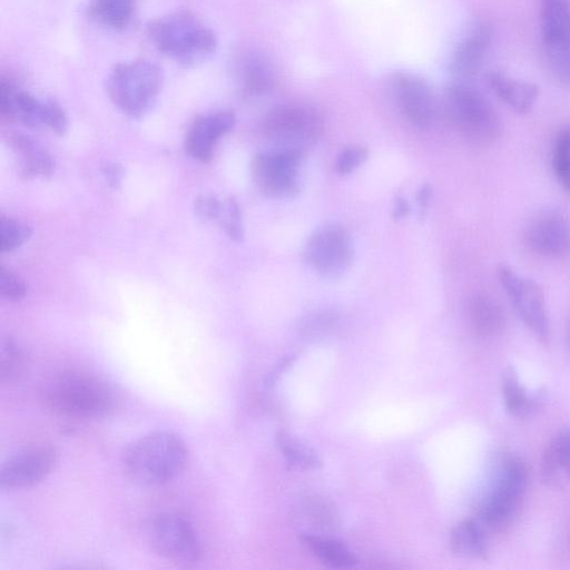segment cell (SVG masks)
<instances>
[{
  "label": "cell",
  "instance_id": "6da1fadb",
  "mask_svg": "<svg viewBox=\"0 0 570 570\" xmlns=\"http://www.w3.org/2000/svg\"><path fill=\"white\" fill-rule=\"evenodd\" d=\"M46 406L71 419L91 420L112 413L118 395L105 379L86 371H63L50 379L42 392Z\"/></svg>",
  "mask_w": 570,
  "mask_h": 570
},
{
  "label": "cell",
  "instance_id": "7a4b0ae2",
  "mask_svg": "<svg viewBox=\"0 0 570 570\" xmlns=\"http://www.w3.org/2000/svg\"><path fill=\"white\" fill-rule=\"evenodd\" d=\"M187 458V446L179 435L158 430L128 444L122 453V466L135 483L156 487L176 478L185 468Z\"/></svg>",
  "mask_w": 570,
  "mask_h": 570
},
{
  "label": "cell",
  "instance_id": "3957f363",
  "mask_svg": "<svg viewBox=\"0 0 570 570\" xmlns=\"http://www.w3.org/2000/svg\"><path fill=\"white\" fill-rule=\"evenodd\" d=\"M150 42L173 60L190 66L207 60L216 50L215 33L189 11H174L149 21Z\"/></svg>",
  "mask_w": 570,
  "mask_h": 570
},
{
  "label": "cell",
  "instance_id": "277c9868",
  "mask_svg": "<svg viewBox=\"0 0 570 570\" xmlns=\"http://www.w3.org/2000/svg\"><path fill=\"white\" fill-rule=\"evenodd\" d=\"M161 85L163 72L159 66L149 60L136 59L114 66L106 79V91L122 114L140 118L156 102Z\"/></svg>",
  "mask_w": 570,
  "mask_h": 570
},
{
  "label": "cell",
  "instance_id": "5b68a950",
  "mask_svg": "<svg viewBox=\"0 0 570 570\" xmlns=\"http://www.w3.org/2000/svg\"><path fill=\"white\" fill-rule=\"evenodd\" d=\"M528 480V468L520 456L505 454L501 459L494 484L482 501L476 518L487 532H503L514 522Z\"/></svg>",
  "mask_w": 570,
  "mask_h": 570
},
{
  "label": "cell",
  "instance_id": "8992f818",
  "mask_svg": "<svg viewBox=\"0 0 570 570\" xmlns=\"http://www.w3.org/2000/svg\"><path fill=\"white\" fill-rule=\"evenodd\" d=\"M444 105L451 121L476 144H491L502 134V122L490 101L475 88L455 83L446 89Z\"/></svg>",
  "mask_w": 570,
  "mask_h": 570
},
{
  "label": "cell",
  "instance_id": "52a82bcc",
  "mask_svg": "<svg viewBox=\"0 0 570 570\" xmlns=\"http://www.w3.org/2000/svg\"><path fill=\"white\" fill-rule=\"evenodd\" d=\"M148 543L157 556L176 564H194L202 554L200 541L191 522L176 512L160 513L151 520Z\"/></svg>",
  "mask_w": 570,
  "mask_h": 570
},
{
  "label": "cell",
  "instance_id": "ba28073f",
  "mask_svg": "<svg viewBox=\"0 0 570 570\" xmlns=\"http://www.w3.org/2000/svg\"><path fill=\"white\" fill-rule=\"evenodd\" d=\"M500 283L523 323L542 342L550 336V323L540 285L507 265L498 268Z\"/></svg>",
  "mask_w": 570,
  "mask_h": 570
},
{
  "label": "cell",
  "instance_id": "9c48e42d",
  "mask_svg": "<svg viewBox=\"0 0 570 570\" xmlns=\"http://www.w3.org/2000/svg\"><path fill=\"white\" fill-rule=\"evenodd\" d=\"M303 158L299 148L258 154L252 161V176L265 195L277 198L292 197L298 191L297 169Z\"/></svg>",
  "mask_w": 570,
  "mask_h": 570
},
{
  "label": "cell",
  "instance_id": "30bf717a",
  "mask_svg": "<svg viewBox=\"0 0 570 570\" xmlns=\"http://www.w3.org/2000/svg\"><path fill=\"white\" fill-rule=\"evenodd\" d=\"M58 454L45 442H36L12 453L1 465L0 483L4 490L31 488L53 470Z\"/></svg>",
  "mask_w": 570,
  "mask_h": 570
},
{
  "label": "cell",
  "instance_id": "8fae6325",
  "mask_svg": "<svg viewBox=\"0 0 570 570\" xmlns=\"http://www.w3.org/2000/svg\"><path fill=\"white\" fill-rule=\"evenodd\" d=\"M304 255L308 265L318 273L336 276L347 269L352 262L350 235L340 225H323L308 238Z\"/></svg>",
  "mask_w": 570,
  "mask_h": 570
},
{
  "label": "cell",
  "instance_id": "7c38bea8",
  "mask_svg": "<svg viewBox=\"0 0 570 570\" xmlns=\"http://www.w3.org/2000/svg\"><path fill=\"white\" fill-rule=\"evenodd\" d=\"M320 130L318 116L302 106L277 107L263 121V131L267 138L278 144L292 145V148H299L297 145L315 139Z\"/></svg>",
  "mask_w": 570,
  "mask_h": 570
},
{
  "label": "cell",
  "instance_id": "4fadbf2b",
  "mask_svg": "<svg viewBox=\"0 0 570 570\" xmlns=\"http://www.w3.org/2000/svg\"><path fill=\"white\" fill-rule=\"evenodd\" d=\"M524 240L532 252L560 258L570 253V225L560 213H540L528 223Z\"/></svg>",
  "mask_w": 570,
  "mask_h": 570
},
{
  "label": "cell",
  "instance_id": "5bb4252c",
  "mask_svg": "<svg viewBox=\"0 0 570 570\" xmlns=\"http://www.w3.org/2000/svg\"><path fill=\"white\" fill-rule=\"evenodd\" d=\"M234 124L235 116L229 110H218L199 116L186 134V151L202 163L210 161L216 142L234 127Z\"/></svg>",
  "mask_w": 570,
  "mask_h": 570
},
{
  "label": "cell",
  "instance_id": "9a60e30c",
  "mask_svg": "<svg viewBox=\"0 0 570 570\" xmlns=\"http://www.w3.org/2000/svg\"><path fill=\"white\" fill-rule=\"evenodd\" d=\"M394 91L405 117L413 125L426 126L432 117L433 101L426 82L416 75L402 72L394 79Z\"/></svg>",
  "mask_w": 570,
  "mask_h": 570
},
{
  "label": "cell",
  "instance_id": "2e32d148",
  "mask_svg": "<svg viewBox=\"0 0 570 570\" xmlns=\"http://www.w3.org/2000/svg\"><path fill=\"white\" fill-rule=\"evenodd\" d=\"M490 40L489 26L484 23L475 26L458 45L451 61L452 72L461 79L475 76L483 63Z\"/></svg>",
  "mask_w": 570,
  "mask_h": 570
},
{
  "label": "cell",
  "instance_id": "e0dca14e",
  "mask_svg": "<svg viewBox=\"0 0 570 570\" xmlns=\"http://www.w3.org/2000/svg\"><path fill=\"white\" fill-rule=\"evenodd\" d=\"M540 473L551 488L570 484V429L560 431L549 441L541 456Z\"/></svg>",
  "mask_w": 570,
  "mask_h": 570
},
{
  "label": "cell",
  "instance_id": "ac0fdd59",
  "mask_svg": "<svg viewBox=\"0 0 570 570\" xmlns=\"http://www.w3.org/2000/svg\"><path fill=\"white\" fill-rule=\"evenodd\" d=\"M9 145L19 158L20 175L24 179L50 177L55 173V159L30 136L12 132L9 136Z\"/></svg>",
  "mask_w": 570,
  "mask_h": 570
},
{
  "label": "cell",
  "instance_id": "d6986e66",
  "mask_svg": "<svg viewBox=\"0 0 570 570\" xmlns=\"http://www.w3.org/2000/svg\"><path fill=\"white\" fill-rule=\"evenodd\" d=\"M488 82L493 92L519 114L528 112L539 96L535 83L520 81L502 72L489 73Z\"/></svg>",
  "mask_w": 570,
  "mask_h": 570
},
{
  "label": "cell",
  "instance_id": "ffe728a7",
  "mask_svg": "<svg viewBox=\"0 0 570 570\" xmlns=\"http://www.w3.org/2000/svg\"><path fill=\"white\" fill-rule=\"evenodd\" d=\"M236 77L247 95H262L273 85V71L269 63L259 55L247 52L236 60Z\"/></svg>",
  "mask_w": 570,
  "mask_h": 570
},
{
  "label": "cell",
  "instance_id": "44dd1931",
  "mask_svg": "<svg viewBox=\"0 0 570 570\" xmlns=\"http://www.w3.org/2000/svg\"><path fill=\"white\" fill-rule=\"evenodd\" d=\"M466 315L472 330L480 336L497 335L504 327L500 305L485 295H475L469 301Z\"/></svg>",
  "mask_w": 570,
  "mask_h": 570
},
{
  "label": "cell",
  "instance_id": "7402d4cb",
  "mask_svg": "<svg viewBox=\"0 0 570 570\" xmlns=\"http://www.w3.org/2000/svg\"><path fill=\"white\" fill-rule=\"evenodd\" d=\"M487 531L478 519L459 522L451 532L450 549L462 558H483L487 553Z\"/></svg>",
  "mask_w": 570,
  "mask_h": 570
},
{
  "label": "cell",
  "instance_id": "603a6c76",
  "mask_svg": "<svg viewBox=\"0 0 570 570\" xmlns=\"http://www.w3.org/2000/svg\"><path fill=\"white\" fill-rule=\"evenodd\" d=\"M543 43L570 40V0H541Z\"/></svg>",
  "mask_w": 570,
  "mask_h": 570
},
{
  "label": "cell",
  "instance_id": "cb8c5ba5",
  "mask_svg": "<svg viewBox=\"0 0 570 570\" xmlns=\"http://www.w3.org/2000/svg\"><path fill=\"white\" fill-rule=\"evenodd\" d=\"M302 543L316 559L331 568H351L357 563L348 548L335 539L304 535Z\"/></svg>",
  "mask_w": 570,
  "mask_h": 570
},
{
  "label": "cell",
  "instance_id": "d4e9b609",
  "mask_svg": "<svg viewBox=\"0 0 570 570\" xmlns=\"http://www.w3.org/2000/svg\"><path fill=\"white\" fill-rule=\"evenodd\" d=\"M501 390L507 411L515 417L529 416L539 405V400L527 393L512 367L504 370Z\"/></svg>",
  "mask_w": 570,
  "mask_h": 570
},
{
  "label": "cell",
  "instance_id": "484cf974",
  "mask_svg": "<svg viewBox=\"0 0 570 570\" xmlns=\"http://www.w3.org/2000/svg\"><path fill=\"white\" fill-rule=\"evenodd\" d=\"M135 0H92L91 16L101 24L120 30L126 28L134 16Z\"/></svg>",
  "mask_w": 570,
  "mask_h": 570
},
{
  "label": "cell",
  "instance_id": "4316f807",
  "mask_svg": "<svg viewBox=\"0 0 570 570\" xmlns=\"http://www.w3.org/2000/svg\"><path fill=\"white\" fill-rule=\"evenodd\" d=\"M544 60L552 79L570 88V40L544 43Z\"/></svg>",
  "mask_w": 570,
  "mask_h": 570
},
{
  "label": "cell",
  "instance_id": "83f0119b",
  "mask_svg": "<svg viewBox=\"0 0 570 570\" xmlns=\"http://www.w3.org/2000/svg\"><path fill=\"white\" fill-rule=\"evenodd\" d=\"M26 368V355L19 344L11 337L1 341L0 381L2 384L17 382Z\"/></svg>",
  "mask_w": 570,
  "mask_h": 570
},
{
  "label": "cell",
  "instance_id": "f1b7e54d",
  "mask_svg": "<svg viewBox=\"0 0 570 570\" xmlns=\"http://www.w3.org/2000/svg\"><path fill=\"white\" fill-rule=\"evenodd\" d=\"M276 443L287 461L296 466L314 469L321 464L312 449L284 431L277 433Z\"/></svg>",
  "mask_w": 570,
  "mask_h": 570
},
{
  "label": "cell",
  "instance_id": "f546056e",
  "mask_svg": "<svg viewBox=\"0 0 570 570\" xmlns=\"http://www.w3.org/2000/svg\"><path fill=\"white\" fill-rule=\"evenodd\" d=\"M553 170L560 185L570 191V126L562 128L556 138Z\"/></svg>",
  "mask_w": 570,
  "mask_h": 570
},
{
  "label": "cell",
  "instance_id": "4dcf8cb0",
  "mask_svg": "<svg viewBox=\"0 0 570 570\" xmlns=\"http://www.w3.org/2000/svg\"><path fill=\"white\" fill-rule=\"evenodd\" d=\"M0 235L1 252L7 253L14 250L27 242L31 235V229L27 224L20 220L2 216L0 223Z\"/></svg>",
  "mask_w": 570,
  "mask_h": 570
},
{
  "label": "cell",
  "instance_id": "1f68e13d",
  "mask_svg": "<svg viewBox=\"0 0 570 570\" xmlns=\"http://www.w3.org/2000/svg\"><path fill=\"white\" fill-rule=\"evenodd\" d=\"M219 219L224 232L230 239L234 242L243 240L244 232L242 226L240 209L234 198L226 199Z\"/></svg>",
  "mask_w": 570,
  "mask_h": 570
},
{
  "label": "cell",
  "instance_id": "d6a6232c",
  "mask_svg": "<svg viewBox=\"0 0 570 570\" xmlns=\"http://www.w3.org/2000/svg\"><path fill=\"white\" fill-rule=\"evenodd\" d=\"M0 293L9 302H17L24 297L27 286L24 282L13 272L0 268Z\"/></svg>",
  "mask_w": 570,
  "mask_h": 570
},
{
  "label": "cell",
  "instance_id": "836d02e7",
  "mask_svg": "<svg viewBox=\"0 0 570 570\" xmlns=\"http://www.w3.org/2000/svg\"><path fill=\"white\" fill-rule=\"evenodd\" d=\"M224 203L210 194H202L194 200L195 214L203 220L218 219L222 215Z\"/></svg>",
  "mask_w": 570,
  "mask_h": 570
},
{
  "label": "cell",
  "instance_id": "e575fe53",
  "mask_svg": "<svg viewBox=\"0 0 570 570\" xmlns=\"http://www.w3.org/2000/svg\"><path fill=\"white\" fill-rule=\"evenodd\" d=\"M367 157V151L361 147H351L341 153L336 161V170L341 175L352 173Z\"/></svg>",
  "mask_w": 570,
  "mask_h": 570
},
{
  "label": "cell",
  "instance_id": "d590c367",
  "mask_svg": "<svg viewBox=\"0 0 570 570\" xmlns=\"http://www.w3.org/2000/svg\"><path fill=\"white\" fill-rule=\"evenodd\" d=\"M334 324V315L322 313L307 317L303 324V328L306 333H321L330 330Z\"/></svg>",
  "mask_w": 570,
  "mask_h": 570
},
{
  "label": "cell",
  "instance_id": "8d00e7d4",
  "mask_svg": "<svg viewBox=\"0 0 570 570\" xmlns=\"http://www.w3.org/2000/svg\"><path fill=\"white\" fill-rule=\"evenodd\" d=\"M124 168L116 161H107L101 167V174L107 184L112 188H118L122 181Z\"/></svg>",
  "mask_w": 570,
  "mask_h": 570
},
{
  "label": "cell",
  "instance_id": "74e56055",
  "mask_svg": "<svg viewBox=\"0 0 570 570\" xmlns=\"http://www.w3.org/2000/svg\"><path fill=\"white\" fill-rule=\"evenodd\" d=\"M410 212V206L406 199L399 197L395 199L393 207V218L401 219L405 217Z\"/></svg>",
  "mask_w": 570,
  "mask_h": 570
},
{
  "label": "cell",
  "instance_id": "f35d334b",
  "mask_svg": "<svg viewBox=\"0 0 570 570\" xmlns=\"http://www.w3.org/2000/svg\"><path fill=\"white\" fill-rule=\"evenodd\" d=\"M431 197V188L428 184L423 185L417 193V203L420 205L421 210H424L429 206Z\"/></svg>",
  "mask_w": 570,
  "mask_h": 570
},
{
  "label": "cell",
  "instance_id": "ab89813d",
  "mask_svg": "<svg viewBox=\"0 0 570 570\" xmlns=\"http://www.w3.org/2000/svg\"><path fill=\"white\" fill-rule=\"evenodd\" d=\"M569 541H570V529H569Z\"/></svg>",
  "mask_w": 570,
  "mask_h": 570
}]
</instances>
